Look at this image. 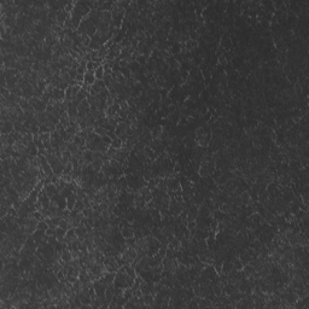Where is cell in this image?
Segmentation results:
<instances>
[{
	"label": "cell",
	"instance_id": "1",
	"mask_svg": "<svg viewBox=\"0 0 309 309\" xmlns=\"http://www.w3.org/2000/svg\"><path fill=\"white\" fill-rule=\"evenodd\" d=\"M15 131V126L12 122H1L0 121V133L1 134H11Z\"/></svg>",
	"mask_w": 309,
	"mask_h": 309
},
{
	"label": "cell",
	"instance_id": "2",
	"mask_svg": "<svg viewBox=\"0 0 309 309\" xmlns=\"http://www.w3.org/2000/svg\"><path fill=\"white\" fill-rule=\"evenodd\" d=\"M120 232H121V234L123 236L124 239H128V238L134 237V230H133V227H132V224L128 225V226L122 227Z\"/></svg>",
	"mask_w": 309,
	"mask_h": 309
},
{
	"label": "cell",
	"instance_id": "3",
	"mask_svg": "<svg viewBox=\"0 0 309 309\" xmlns=\"http://www.w3.org/2000/svg\"><path fill=\"white\" fill-rule=\"evenodd\" d=\"M52 98L57 100V101H64L65 100V92L59 89V88H55L52 93Z\"/></svg>",
	"mask_w": 309,
	"mask_h": 309
},
{
	"label": "cell",
	"instance_id": "4",
	"mask_svg": "<svg viewBox=\"0 0 309 309\" xmlns=\"http://www.w3.org/2000/svg\"><path fill=\"white\" fill-rule=\"evenodd\" d=\"M144 152H145L146 157H147V158H150L151 161H156V160H157V157H158V153H157L153 149H151L149 145H146L145 147H144Z\"/></svg>",
	"mask_w": 309,
	"mask_h": 309
},
{
	"label": "cell",
	"instance_id": "5",
	"mask_svg": "<svg viewBox=\"0 0 309 309\" xmlns=\"http://www.w3.org/2000/svg\"><path fill=\"white\" fill-rule=\"evenodd\" d=\"M162 133H163V126H161V124H156V126L151 129L152 139H161Z\"/></svg>",
	"mask_w": 309,
	"mask_h": 309
},
{
	"label": "cell",
	"instance_id": "6",
	"mask_svg": "<svg viewBox=\"0 0 309 309\" xmlns=\"http://www.w3.org/2000/svg\"><path fill=\"white\" fill-rule=\"evenodd\" d=\"M95 81H97V79H95L94 71H86L85 73V81H83L85 83L92 86V85L95 83Z\"/></svg>",
	"mask_w": 309,
	"mask_h": 309
},
{
	"label": "cell",
	"instance_id": "7",
	"mask_svg": "<svg viewBox=\"0 0 309 309\" xmlns=\"http://www.w3.org/2000/svg\"><path fill=\"white\" fill-rule=\"evenodd\" d=\"M44 190H45V192H46V194L48 197H53L55 196V194L57 193V186L55 185V184H50V185H45V187H44Z\"/></svg>",
	"mask_w": 309,
	"mask_h": 309
},
{
	"label": "cell",
	"instance_id": "8",
	"mask_svg": "<svg viewBox=\"0 0 309 309\" xmlns=\"http://www.w3.org/2000/svg\"><path fill=\"white\" fill-rule=\"evenodd\" d=\"M77 200V197H76V193H73L71 196H69L67 198V209L69 210H73L75 208V203Z\"/></svg>",
	"mask_w": 309,
	"mask_h": 309
},
{
	"label": "cell",
	"instance_id": "9",
	"mask_svg": "<svg viewBox=\"0 0 309 309\" xmlns=\"http://www.w3.org/2000/svg\"><path fill=\"white\" fill-rule=\"evenodd\" d=\"M46 107H47V104H45V103L40 99V100L34 105V110H35L36 113H40V112H45V111H46Z\"/></svg>",
	"mask_w": 309,
	"mask_h": 309
},
{
	"label": "cell",
	"instance_id": "10",
	"mask_svg": "<svg viewBox=\"0 0 309 309\" xmlns=\"http://www.w3.org/2000/svg\"><path fill=\"white\" fill-rule=\"evenodd\" d=\"M103 164H104V162L101 161V158H98V160H93L92 161V163H91V166H92V168H93V169L98 173V172H100L101 170V167H103Z\"/></svg>",
	"mask_w": 309,
	"mask_h": 309
},
{
	"label": "cell",
	"instance_id": "11",
	"mask_svg": "<svg viewBox=\"0 0 309 309\" xmlns=\"http://www.w3.org/2000/svg\"><path fill=\"white\" fill-rule=\"evenodd\" d=\"M61 260L62 261H65V262H70L73 260L71 257V252H70L69 249H64L61 254Z\"/></svg>",
	"mask_w": 309,
	"mask_h": 309
},
{
	"label": "cell",
	"instance_id": "12",
	"mask_svg": "<svg viewBox=\"0 0 309 309\" xmlns=\"http://www.w3.org/2000/svg\"><path fill=\"white\" fill-rule=\"evenodd\" d=\"M46 236V232L45 231H41V230H36L33 234H31V237H33V239L36 242V240H42V238H44Z\"/></svg>",
	"mask_w": 309,
	"mask_h": 309
},
{
	"label": "cell",
	"instance_id": "13",
	"mask_svg": "<svg viewBox=\"0 0 309 309\" xmlns=\"http://www.w3.org/2000/svg\"><path fill=\"white\" fill-rule=\"evenodd\" d=\"M94 75H95V79L97 80H103V79H104V68H103V65H100L99 68L95 69Z\"/></svg>",
	"mask_w": 309,
	"mask_h": 309
},
{
	"label": "cell",
	"instance_id": "14",
	"mask_svg": "<svg viewBox=\"0 0 309 309\" xmlns=\"http://www.w3.org/2000/svg\"><path fill=\"white\" fill-rule=\"evenodd\" d=\"M122 144H123L122 140H121L120 138H116V139H113L112 141H111L110 146H111V147H113V149L118 150V149H121V147H122Z\"/></svg>",
	"mask_w": 309,
	"mask_h": 309
},
{
	"label": "cell",
	"instance_id": "15",
	"mask_svg": "<svg viewBox=\"0 0 309 309\" xmlns=\"http://www.w3.org/2000/svg\"><path fill=\"white\" fill-rule=\"evenodd\" d=\"M232 263H233V268L237 269V270H242L243 267H244V264L242 263V261L239 260V257H236V258L232 261Z\"/></svg>",
	"mask_w": 309,
	"mask_h": 309
},
{
	"label": "cell",
	"instance_id": "16",
	"mask_svg": "<svg viewBox=\"0 0 309 309\" xmlns=\"http://www.w3.org/2000/svg\"><path fill=\"white\" fill-rule=\"evenodd\" d=\"M93 213H94V211H93V209H92L91 207L89 208H85L82 210V214H83V216H85L86 219H94L93 218Z\"/></svg>",
	"mask_w": 309,
	"mask_h": 309
},
{
	"label": "cell",
	"instance_id": "17",
	"mask_svg": "<svg viewBox=\"0 0 309 309\" xmlns=\"http://www.w3.org/2000/svg\"><path fill=\"white\" fill-rule=\"evenodd\" d=\"M83 158H85L86 162H88V163H92V161H93V151L86 150L85 152H83Z\"/></svg>",
	"mask_w": 309,
	"mask_h": 309
},
{
	"label": "cell",
	"instance_id": "18",
	"mask_svg": "<svg viewBox=\"0 0 309 309\" xmlns=\"http://www.w3.org/2000/svg\"><path fill=\"white\" fill-rule=\"evenodd\" d=\"M67 145H68V150H69V151H70V152H71L73 155H74V153H76L77 151L80 150V149H79V146H77L76 144H75V143H73V141H69V143H67Z\"/></svg>",
	"mask_w": 309,
	"mask_h": 309
},
{
	"label": "cell",
	"instance_id": "19",
	"mask_svg": "<svg viewBox=\"0 0 309 309\" xmlns=\"http://www.w3.org/2000/svg\"><path fill=\"white\" fill-rule=\"evenodd\" d=\"M126 245H127V248L135 249V245H137V238L132 237V238H128V239H126Z\"/></svg>",
	"mask_w": 309,
	"mask_h": 309
},
{
	"label": "cell",
	"instance_id": "20",
	"mask_svg": "<svg viewBox=\"0 0 309 309\" xmlns=\"http://www.w3.org/2000/svg\"><path fill=\"white\" fill-rule=\"evenodd\" d=\"M147 57L146 56H144V55H139L138 57H137V62L139 63V65L140 67H145L146 65V63H147Z\"/></svg>",
	"mask_w": 309,
	"mask_h": 309
},
{
	"label": "cell",
	"instance_id": "21",
	"mask_svg": "<svg viewBox=\"0 0 309 309\" xmlns=\"http://www.w3.org/2000/svg\"><path fill=\"white\" fill-rule=\"evenodd\" d=\"M94 133L97 135H99V137H105V135H107V131L103 127H94Z\"/></svg>",
	"mask_w": 309,
	"mask_h": 309
},
{
	"label": "cell",
	"instance_id": "22",
	"mask_svg": "<svg viewBox=\"0 0 309 309\" xmlns=\"http://www.w3.org/2000/svg\"><path fill=\"white\" fill-rule=\"evenodd\" d=\"M219 210H221L224 214H228L230 211H231V205L227 204V203H222V204H220Z\"/></svg>",
	"mask_w": 309,
	"mask_h": 309
},
{
	"label": "cell",
	"instance_id": "23",
	"mask_svg": "<svg viewBox=\"0 0 309 309\" xmlns=\"http://www.w3.org/2000/svg\"><path fill=\"white\" fill-rule=\"evenodd\" d=\"M123 297L126 298L127 301H129V300H131V298L133 297V291H132L131 287H127V289H124V290H123Z\"/></svg>",
	"mask_w": 309,
	"mask_h": 309
},
{
	"label": "cell",
	"instance_id": "24",
	"mask_svg": "<svg viewBox=\"0 0 309 309\" xmlns=\"http://www.w3.org/2000/svg\"><path fill=\"white\" fill-rule=\"evenodd\" d=\"M57 204H58V207L61 208V209H67V198L65 197H63V196H61V198L58 199V202H57Z\"/></svg>",
	"mask_w": 309,
	"mask_h": 309
},
{
	"label": "cell",
	"instance_id": "25",
	"mask_svg": "<svg viewBox=\"0 0 309 309\" xmlns=\"http://www.w3.org/2000/svg\"><path fill=\"white\" fill-rule=\"evenodd\" d=\"M74 209H76L79 211H82L85 209V203H83V199H79L76 200V203H75V208Z\"/></svg>",
	"mask_w": 309,
	"mask_h": 309
},
{
	"label": "cell",
	"instance_id": "26",
	"mask_svg": "<svg viewBox=\"0 0 309 309\" xmlns=\"http://www.w3.org/2000/svg\"><path fill=\"white\" fill-rule=\"evenodd\" d=\"M11 135H12V138L15 139V141H21V140L23 139V135L21 134L19 132H17V131H13L11 133Z\"/></svg>",
	"mask_w": 309,
	"mask_h": 309
},
{
	"label": "cell",
	"instance_id": "27",
	"mask_svg": "<svg viewBox=\"0 0 309 309\" xmlns=\"http://www.w3.org/2000/svg\"><path fill=\"white\" fill-rule=\"evenodd\" d=\"M186 227L188 231H192L194 228H197V224H196V220H191V221H187L186 224Z\"/></svg>",
	"mask_w": 309,
	"mask_h": 309
},
{
	"label": "cell",
	"instance_id": "28",
	"mask_svg": "<svg viewBox=\"0 0 309 309\" xmlns=\"http://www.w3.org/2000/svg\"><path fill=\"white\" fill-rule=\"evenodd\" d=\"M47 228H48V225L45 222V220H44V221H39V225H37V230H41V231H45V232H46Z\"/></svg>",
	"mask_w": 309,
	"mask_h": 309
},
{
	"label": "cell",
	"instance_id": "29",
	"mask_svg": "<svg viewBox=\"0 0 309 309\" xmlns=\"http://www.w3.org/2000/svg\"><path fill=\"white\" fill-rule=\"evenodd\" d=\"M61 79H62V81H63V82H67L68 85H69V82H70V81H71V77H70L69 73H65V74H61Z\"/></svg>",
	"mask_w": 309,
	"mask_h": 309
},
{
	"label": "cell",
	"instance_id": "30",
	"mask_svg": "<svg viewBox=\"0 0 309 309\" xmlns=\"http://www.w3.org/2000/svg\"><path fill=\"white\" fill-rule=\"evenodd\" d=\"M9 213V208L7 207H3V205H0V218H5V216L7 215Z\"/></svg>",
	"mask_w": 309,
	"mask_h": 309
},
{
	"label": "cell",
	"instance_id": "31",
	"mask_svg": "<svg viewBox=\"0 0 309 309\" xmlns=\"http://www.w3.org/2000/svg\"><path fill=\"white\" fill-rule=\"evenodd\" d=\"M40 139L42 141H47V140H51V133H40Z\"/></svg>",
	"mask_w": 309,
	"mask_h": 309
},
{
	"label": "cell",
	"instance_id": "32",
	"mask_svg": "<svg viewBox=\"0 0 309 309\" xmlns=\"http://www.w3.org/2000/svg\"><path fill=\"white\" fill-rule=\"evenodd\" d=\"M226 227H227V226H226L225 222L220 221V222H218V226H216V231H218V232H224Z\"/></svg>",
	"mask_w": 309,
	"mask_h": 309
},
{
	"label": "cell",
	"instance_id": "33",
	"mask_svg": "<svg viewBox=\"0 0 309 309\" xmlns=\"http://www.w3.org/2000/svg\"><path fill=\"white\" fill-rule=\"evenodd\" d=\"M113 104H115V97H113V95H109V97H107V99H106V105H107V107H109V106H112Z\"/></svg>",
	"mask_w": 309,
	"mask_h": 309
},
{
	"label": "cell",
	"instance_id": "34",
	"mask_svg": "<svg viewBox=\"0 0 309 309\" xmlns=\"http://www.w3.org/2000/svg\"><path fill=\"white\" fill-rule=\"evenodd\" d=\"M219 65H222V68H225L227 65V59L225 58V56L219 57Z\"/></svg>",
	"mask_w": 309,
	"mask_h": 309
},
{
	"label": "cell",
	"instance_id": "35",
	"mask_svg": "<svg viewBox=\"0 0 309 309\" xmlns=\"http://www.w3.org/2000/svg\"><path fill=\"white\" fill-rule=\"evenodd\" d=\"M109 203H110L109 200H105V202H101V203H99L101 211H103V210H107V208H109Z\"/></svg>",
	"mask_w": 309,
	"mask_h": 309
},
{
	"label": "cell",
	"instance_id": "36",
	"mask_svg": "<svg viewBox=\"0 0 309 309\" xmlns=\"http://www.w3.org/2000/svg\"><path fill=\"white\" fill-rule=\"evenodd\" d=\"M39 100H40V98H37V97H31V98H30L28 101H29L30 106H33V107H34V105H35V104H36V103L39 101Z\"/></svg>",
	"mask_w": 309,
	"mask_h": 309
},
{
	"label": "cell",
	"instance_id": "37",
	"mask_svg": "<svg viewBox=\"0 0 309 309\" xmlns=\"http://www.w3.org/2000/svg\"><path fill=\"white\" fill-rule=\"evenodd\" d=\"M101 141H103V143H105V144H107V145H110L111 141H112V139L109 137V135H105V137H101Z\"/></svg>",
	"mask_w": 309,
	"mask_h": 309
},
{
	"label": "cell",
	"instance_id": "38",
	"mask_svg": "<svg viewBox=\"0 0 309 309\" xmlns=\"http://www.w3.org/2000/svg\"><path fill=\"white\" fill-rule=\"evenodd\" d=\"M92 91H93L94 93L99 94V93H100V91H101V88H100V87H99V86L97 85V83H94V85H92Z\"/></svg>",
	"mask_w": 309,
	"mask_h": 309
},
{
	"label": "cell",
	"instance_id": "39",
	"mask_svg": "<svg viewBox=\"0 0 309 309\" xmlns=\"http://www.w3.org/2000/svg\"><path fill=\"white\" fill-rule=\"evenodd\" d=\"M69 75H70V77H71V80H75V79H76V75H77V70L70 69V71H69Z\"/></svg>",
	"mask_w": 309,
	"mask_h": 309
},
{
	"label": "cell",
	"instance_id": "40",
	"mask_svg": "<svg viewBox=\"0 0 309 309\" xmlns=\"http://www.w3.org/2000/svg\"><path fill=\"white\" fill-rule=\"evenodd\" d=\"M30 132L33 133V134H39V133H40L39 126H31V127H30Z\"/></svg>",
	"mask_w": 309,
	"mask_h": 309
},
{
	"label": "cell",
	"instance_id": "41",
	"mask_svg": "<svg viewBox=\"0 0 309 309\" xmlns=\"http://www.w3.org/2000/svg\"><path fill=\"white\" fill-rule=\"evenodd\" d=\"M55 233H56V230H55V228H51V227H48L47 231H46V236L51 237V236H55Z\"/></svg>",
	"mask_w": 309,
	"mask_h": 309
},
{
	"label": "cell",
	"instance_id": "42",
	"mask_svg": "<svg viewBox=\"0 0 309 309\" xmlns=\"http://www.w3.org/2000/svg\"><path fill=\"white\" fill-rule=\"evenodd\" d=\"M95 83L98 85L101 89H103V88H106V85H105V82H104L103 80H97V81H95Z\"/></svg>",
	"mask_w": 309,
	"mask_h": 309
}]
</instances>
